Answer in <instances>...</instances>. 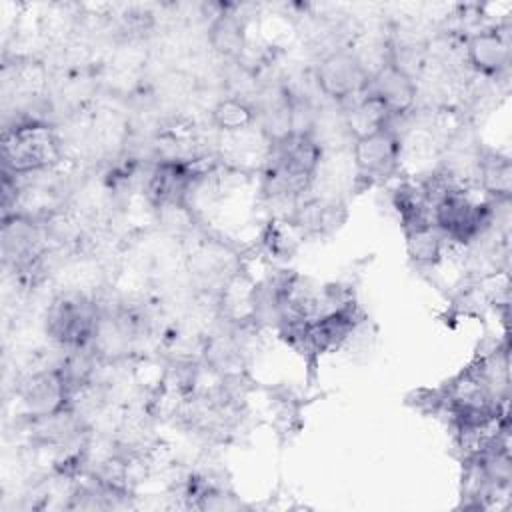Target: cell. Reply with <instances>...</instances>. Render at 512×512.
Segmentation results:
<instances>
[{
	"label": "cell",
	"instance_id": "obj_1",
	"mask_svg": "<svg viewBox=\"0 0 512 512\" xmlns=\"http://www.w3.org/2000/svg\"><path fill=\"white\" fill-rule=\"evenodd\" d=\"M2 158L6 170L14 174L38 172L58 158V140L48 126L24 122L4 130Z\"/></svg>",
	"mask_w": 512,
	"mask_h": 512
},
{
	"label": "cell",
	"instance_id": "obj_2",
	"mask_svg": "<svg viewBox=\"0 0 512 512\" xmlns=\"http://www.w3.org/2000/svg\"><path fill=\"white\" fill-rule=\"evenodd\" d=\"M98 306L82 294L58 296L46 314V334L68 350L86 348L98 326Z\"/></svg>",
	"mask_w": 512,
	"mask_h": 512
},
{
	"label": "cell",
	"instance_id": "obj_3",
	"mask_svg": "<svg viewBox=\"0 0 512 512\" xmlns=\"http://www.w3.org/2000/svg\"><path fill=\"white\" fill-rule=\"evenodd\" d=\"M368 78V68L350 48H336L328 52L314 70L318 90L338 102L364 94Z\"/></svg>",
	"mask_w": 512,
	"mask_h": 512
},
{
	"label": "cell",
	"instance_id": "obj_4",
	"mask_svg": "<svg viewBox=\"0 0 512 512\" xmlns=\"http://www.w3.org/2000/svg\"><path fill=\"white\" fill-rule=\"evenodd\" d=\"M352 160L360 176L386 178L400 160V140L390 126L354 138Z\"/></svg>",
	"mask_w": 512,
	"mask_h": 512
},
{
	"label": "cell",
	"instance_id": "obj_5",
	"mask_svg": "<svg viewBox=\"0 0 512 512\" xmlns=\"http://www.w3.org/2000/svg\"><path fill=\"white\" fill-rule=\"evenodd\" d=\"M364 94L380 102L390 116H400L416 102V82L410 74L388 60L370 74Z\"/></svg>",
	"mask_w": 512,
	"mask_h": 512
},
{
	"label": "cell",
	"instance_id": "obj_6",
	"mask_svg": "<svg viewBox=\"0 0 512 512\" xmlns=\"http://www.w3.org/2000/svg\"><path fill=\"white\" fill-rule=\"evenodd\" d=\"M22 402L34 418L68 408V394L60 370L52 368L30 376L22 386Z\"/></svg>",
	"mask_w": 512,
	"mask_h": 512
},
{
	"label": "cell",
	"instance_id": "obj_7",
	"mask_svg": "<svg viewBox=\"0 0 512 512\" xmlns=\"http://www.w3.org/2000/svg\"><path fill=\"white\" fill-rule=\"evenodd\" d=\"M466 56L474 70L486 76H498L508 70L510 40L508 32L500 28H488L472 34L466 42Z\"/></svg>",
	"mask_w": 512,
	"mask_h": 512
},
{
	"label": "cell",
	"instance_id": "obj_8",
	"mask_svg": "<svg viewBox=\"0 0 512 512\" xmlns=\"http://www.w3.org/2000/svg\"><path fill=\"white\" fill-rule=\"evenodd\" d=\"M42 252V232L26 216L14 214L4 218L2 226V254L14 266H28Z\"/></svg>",
	"mask_w": 512,
	"mask_h": 512
},
{
	"label": "cell",
	"instance_id": "obj_9",
	"mask_svg": "<svg viewBox=\"0 0 512 512\" xmlns=\"http://www.w3.org/2000/svg\"><path fill=\"white\" fill-rule=\"evenodd\" d=\"M208 40L220 56L234 58L244 50V22L236 14H218L210 24Z\"/></svg>",
	"mask_w": 512,
	"mask_h": 512
},
{
	"label": "cell",
	"instance_id": "obj_10",
	"mask_svg": "<svg viewBox=\"0 0 512 512\" xmlns=\"http://www.w3.org/2000/svg\"><path fill=\"white\" fill-rule=\"evenodd\" d=\"M408 254L422 266H434L440 262L444 252V236L434 224L406 232Z\"/></svg>",
	"mask_w": 512,
	"mask_h": 512
},
{
	"label": "cell",
	"instance_id": "obj_11",
	"mask_svg": "<svg viewBox=\"0 0 512 512\" xmlns=\"http://www.w3.org/2000/svg\"><path fill=\"white\" fill-rule=\"evenodd\" d=\"M212 120L220 130L238 132V130H246L252 124L254 112L250 110V106H246L238 98H224L214 106Z\"/></svg>",
	"mask_w": 512,
	"mask_h": 512
}]
</instances>
